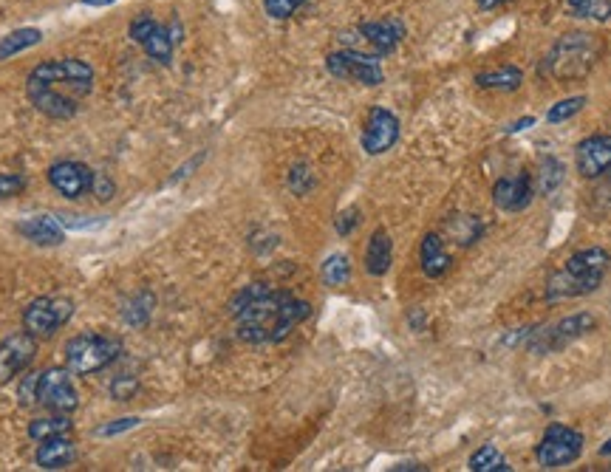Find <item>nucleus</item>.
I'll use <instances>...</instances> for the list:
<instances>
[{
	"label": "nucleus",
	"instance_id": "nucleus-1",
	"mask_svg": "<svg viewBox=\"0 0 611 472\" xmlns=\"http://www.w3.org/2000/svg\"><path fill=\"white\" fill-rule=\"evenodd\" d=\"M230 314L238 340L266 345L286 340L303 320H309L312 306L295 294L272 289L269 283H249L232 297Z\"/></svg>",
	"mask_w": 611,
	"mask_h": 472
},
{
	"label": "nucleus",
	"instance_id": "nucleus-2",
	"mask_svg": "<svg viewBox=\"0 0 611 472\" xmlns=\"http://www.w3.org/2000/svg\"><path fill=\"white\" fill-rule=\"evenodd\" d=\"M94 88V68L77 57L43 60L26 77L29 102L49 119H71Z\"/></svg>",
	"mask_w": 611,
	"mask_h": 472
},
{
	"label": "nucleus",
	"instance_id": "nucleus-3",
	"mask_svg": "<svg viewBox=\"0 0 611 472\" xmlns=\"http://www.w3.org/2000/svg\"><path fill=\"white\" fill-rule=\"evenodd\" d=\"M611 269L609 249L603 246H589L569 255L555 275L546 280V303H561V300H575L586 294L597 292Z\"/></svg>",
	"mask_w": 611,
	"mask_h": 472
},
{
	"label": "nucleus",
	"instance_id": "nucleus-4",
	"mask_svg": "<svg viewBox=\"0 0 611 472\" xmlns=\"http://www.w3.org/2000/svg\"><path fill=\"white\" fill-rule=\"evenodd\" d=\"M600 51H603V46H600V40H597L595 34H563L561 40H558L544 57L541 77H549V80L558 82L583 80V77L595 68Z\"/></svg>",
	"mask_w": 611,
	"mask_h": 472
},
{
	"label": "nucleus",
	"instance_id": "nucleus-5",
	"mask_svg": "<svg viewBox=\"0 0 611 472\" xmlns=\"http://www.w3.org/2000/svg\"><path fill=\"white\" fill-rule=\"evenodd\" d=\"M122 354V342L108 334H77L66 342V368L77 376H91L108 368Z\"/></svg>",
	"mask_w": 611,
	"mask_h": 472
},
{
	"label": "nucleus",
	"instance_id": "nucleus-6",
	"mask_svg": "<svg viewBox=\"0 0 611 472\" xmlns=\"http://www.w3.org/2000/svg\"><path fill=\"white\" fill-rule=\"evenodd\" d=\"M597 328V317L589 311H578V314H569L558 323H549V326H535L532 337L527 342L529 354H558L563 348H569L572 342L583 340L586 334H592Z\"/></svg>",
	"mask_w": 611,
	"mask_h": 472
},
{
	"label": "nucleus",
	"instance_id": "nucleus-7",
	"mask_svg": "<svg viewBox=\"0 0 611 472\" xmlns=\"http://www.w3.org/2000/svg\"><path fill=\"white\" fill-rule=\"evenodd\" d=\"M382 57L377 54H368V51H357V49H343V51H331L326 57V68H329L331 77L346 82H357V85H382L385 82V71L380 66Z\"/></svg>",
	"mask_w": 611,
	"mask_h": 472
},
{
	"label": "nucleus",
	"instance_id": "nucleus-8",
	"mask_svg": "<svg viewBox=\"0 0 611 472\" xmlns=\"http://www.w3.org/2000/svg\"><path fill=\"white\" fill-rule=\"evenodd\" d=\"M74 317V303L68 297H37L23 311V331L34 340H49Z\"/></svg>",
	"mask_w": 611,
	"mask_h": 472
},
{
	"label": "nucleus",
	"instance_id": "nucleus-9",
	"mask_svg": "<svg viewBox=\"0 0 611 472\" xmlns=\"http://www.w3.org/2000/svg\"><path fill=\"white\" fill-rule=\"evenodd\" d=\"M580 453H583V433L580 430L566 427V424H549L541 444L535 447V461L546 470H555V467H566V464L578 461Z\"/></svg>",
	"mask_w": 611,
	"mask_h": 472
},
{
	"label": "nucleus",
	"instance_id": "nucleus-10",
	"mask_svg": "<svg viewBox=\"0 0 611 472\" xmlns=\"http://www.w3.org/2000/svg\"><path fill=\"white\" fill-rule=\"evenodd\" d=\"M37 405L51 413H74L80 407V393L71 382L68 368H46L37 374Z\"/></svg>",
	"mask_w": 611,
	"mask_h": 472
},
{
	"label": "nucleus",
	"instance_id": "nucleus-11",
	"mask_svg": "<svg viewBox=\"0 0 611 472\" xmlns=\"http://www.w3.org/2000/svg\"><path fill=\"white\" fill-rule=\"evenodd\" d=\"M131 40L136 46H142V51L148 54L150 60L170 66L173 60V34L167 26H162L159 20H153L150 15H136L131 23Z\"/></svg>",
	"mask_w": 611,
	"mask_h": 472
},
{
	"label": "nucleus",
	"instance_id": "nucleus-12",
	"mask_svg": "<svg viewBox=\"0 0 611 472\" xmlns=\"http://www.w3.org/2000/svg\"><path fill=\"white\" fill-rule=\"evenodd\" d=\"M405 37V26L397 17H388V20H371V23H360L357 26V43H351L346 49H357L363 51L368 49V54H377V57H385L391 51L397 49Z\"/></svg>",
	"mask_w": 611,
	"mask_h": 472
},
{
	"label": "nucleus",
	"instance_id": "nucleus-13",
	"mask_svg": "<svg viewBox=\"0 0 611 472\" xmlns=\"http://www.w3.org/2000/svg\"><path fill=\"white\" fill-rule=\"evenodd\" d=\"M399 139V119L388 108H371L365 116L363 128V150L368 156H382L391 147L397 145Z\"/></svg>",
	"mask_w": 611,
	"mask_h": 472
},
{
	"label": "nucleus",
	"instance_id": "nucleus-14",
	"mask_svg": "<svg viewBox=\"0 0 611 472\" xmlns=\"http://www.w3.org/2000/svg\"><path fill=\"white\" fill-rule=\"evenodd\" d=\"M34 354H37V340L29 331L12 334L0 342V388L9 385L17 374H23L32 365Z\"/></svg>",
	"mask_w": 611,
	"mask_h": 472
},
{
	"label": "nucleus",
	"instance_id": "nucleus-15",
	"mask_svg": "<svg viewBox=\"0 0 611 472\" xmlns=\"http://www.w3.org/2000/svg\"><path fill=\"white\" fill-rule=\"evenodd\" d=\"M575 167L583 179H600L611 173V133H595L578 142Z\"/></svg>",
	"mask_w": 611,
	"mask_h": 472
},
{
	"label": "nucleus",
	"instance_id": "nucleus-16",
	"mask_svg": "<svg viewBox=\"0 0 611 472\" xmlns=\"http://www.w3.org/2000/svg\"><path fill=\"white\" fill-rule=\"evenodd\" d=\"M49 184L68 201H77L85 193H91L94 170L80 162H57L49 167Z\"/></svg>",
	"mask_w": 611,
	"mask_h": 472
},
{
	"label": "nucleus",
	"instance_id": "nucleus-17",
	"mask_svg": "<svg viewBox=\"0 0 611 472\" xmlns=\"http://www.w3.org/2000/svg\"><path fill=\"white\" fill-rule=\"evenodd\" d=\"M535 198V184L529 173H518V176H507V179H498L493 184V204L498 210L504 212H521L527 210Z\"/></svg>",
	"mask_w": 611,
	"mask_h": 472
},
{
	"label": "nucleus",
	"instance_id": "nucleus-18",
	"mask_svg": "<svg viewBox=\"0 0 611 472\" xmlns=\"http://www.w3.org/2000/svg\"><path fill=\"white\" fill-rule=\"evenodd\" d=\"M17 232L37 246H60L66 241V227L57 215H29L17 224Z\"/></svg>",
	"mask_w": 611,
	"mask_h": 472
},
{
	"label": "nucleus",
	"instance_id": "nucleus-19",
	"mask_svg": "<svg viewBox=\"0 0 611 472\" xmlns=\"http://www.w3.org/2000/svg\"><path fill=\"white\" fill-rule=\"evenodd\" d=\"M391 263H394V241L385 229H374L365 246V272L371 277L388 275Z\"/></svg>",
	"mask_w": 611,
	"mask_h": 472
},
{
	"label": "nucleus",
	"instance_id": "nucleus-20",
	"mask_svg": "<svg viewBox=\"0 0 611 472\" xmlns=\"http://www.w3.org/2000/svg\"><path fill=\"white\" fill-rule=\"evenodd\" d=\"M419 263H422V272L428 277H433V280L450 272L453 258H450V252L445 249V244H442L439 235L428 232V235L422 238V246H419Z\"/></svg>",
	"mask_w": 611,
	"mask_h": 472
},
{
	"label": "nucleus",
	"instance_id": "nucleus-21",
	"mask_svg": "<svg viewBox=\"0 0 611 472\" xmlns=\"http://www.w3.org/2000/svg\"><path fill=\"white\" fill-rule=\"evenodd\" d=\"M74 456H77L74 441L68 439V436H54V439L40 441L34 458H37V464L43 470H63V467H68L74 461Z\"/></svg>",
	"mask_w": 611,
	"mask_h": 472
},
{
	"label": "nucleus",
	"instance_id": "nucleus-22",
	"mask_svg": "<svg viewBox=\"0 0 611 472\" xmlns=\"http://www.w3.org/2000/svg\"><path fill=\"white\" fill-rule=\"evenodd\" d=\"M476 85L479 88H487V91H504V94H512L524 85V71L515 66H501L493 68V71H481L476 74Z\"/></svg>",
	"mask_w": 611,
	"mask_h": 472
},
{
	"label": "nucleus",
	"instance_id": "nucleus-23",
	"mask_svg": "<svg viewBox=\"0 0 611 472\" xmlns=\"http://www.w3.org/2000/svg\"><path fill=\"white\" fill-rule=\"evenodd\" d=\"M71 419L66 413H54V416H43V419H34L29 422V439L34 441H46L54 439V436H68L71 433Z\"/></svg>",
	"mask_w": 611,
	"mask_h": 472
},
{
	"label": "nucleus",
	"instance_id": "nucleus-24",
	"mask_svg": "<svg viewBox=\"0 0 611 472\" xmlns=\"http://www.w3.org/2000/svg\"><path fill=\"white\" fill-rule=\"evenodd\" d=\"M563 179H566V167H563L561 159L546 156L544 162H541V170H538L535 193H538V196H552L563 184Z\"/></svg>",
	"mask_w": 611,
	"mask_h": 472
},
{
	"label": "nucleus",
	"instance_id": "nucleus-25",
	"mask_svg": "<svg viewBox=\"0 0 611 472\" xmlns=\"http://www.w3.org/2000/svg\"><path fill=\"white\" fill-rule=\"evenodd\" d=\"M40 40H43L40 29H17V32L6 34V37H0V60H9V57H15L20 51L32 49Z\"/></svg>",
	"mask_w": 611,
	"mask_h": 472
},
{
	"label": "nucleus",
	"instance_id": "nucleus-26",
	"mask_svg": "<svg viewBox=\"0 0 611 472\" xmlns=\"http://www.w3.org/2000/svg\"><path fill=\"white\" fill-rule=\"evenodd\" d=\"M320 277H323V283L331 286V289L346 286L348 280H351V261H348V255H343V252H334V255H329V258L323 261Z\"/></svg>",
	"mask_w": 611,
	"mask_h": 472
},
{
	"label": "nucleus",
	"instance_id": "nucleus-27",
	"mask_svg": "<svg viewBox=\"0 0 611 472\" xmlns=\"http://www.w3.org/2000/svg\"><path fill=\"white\" fill-rule=\"evenodd\" d=\"M470 470L473 472H510L512 467L501 458L496 450V444H484L481 450H476L470 456Z\"/></svg>",
	"mask_w": 611,
	"mask_h": 472
},
{
	"label": "nucleus",
	"instance_id": "nucleus-28",
	"mask_svg": "<svg viewBox=\"0 0 611 472\" xmlns=\"http://www.w3.org/2000/svg\"><path fill=\"white\" fill-rule=\"evenodd\" d=\"M150 314H153V297L148 292H139L136 297H131V303L122 311V320L133 328L148 326Z\"/></svg>",
	"mask_w": 611,
	"mask_h": 472
},
{
	"label": "nucleus",
	"instance_id": "nucleus-29",
	"mask_svg": "<svg viewBox=\"0 0 611 472\" xmlns=\"http://www.w3.org/2000/svg\"><path fill=\"white\" fill-rule=\"evenodd\" d=\"M572 15L589 17V20H609L611 0H566Z\"/></svg>",
	"mask_w": 611,
	"mask_h": 472
},
{
	"label": "nucleus",
	"instance_id": "nucleus-30",
	"mask_svg": "<svg viewBox=\"0 0 611 472\" xmlns=\"http://www.w3.org/2000/svg\"><path fill=\"white\" fill-rule=\"evenodd\" d=\"M583 105H586V97H583V94H580V97L561 99V102H555V105L546 111V122H549V125H561L566 119H572L575 114H580Z\"/></svg>",
	"mask_w": 611,
	"mask_h": 472
},
{
	"label": "nucleus",
	"instance_id": "nucleus-31",
	"mask_svg": "<svg viewBox=\"0 0 611 472\" xmlns=\"http://www.w3.org/2000/svg\"><path fill=\"white\" fill-rule=\"evenodd\" d=\"M453 232H456V238H459V244L462 246L476 244L481 238V221L479 218H473V215H459V218L453 221Z\"/></svg>",
	"mask_w": 611,
	"mask_h": 472
},
{
	"label": "nucleus",
	"instance_id": "nucleus-32",
	"mask_svg": "<svg viewBox=\"0 0 611 472\" xmlns=\"http://www.w3.org/2000/svg\"><path fill=\"white\" fill-rule=\"evenodd\" d=\"M312 187H314L312 167H309V164H295L292 173H289V190H292L295 196H306Z\"/></svg>",
	"mask_w": 611,
	"mask_h": 472
},
{
	"label": "nucleus",
	"instance_id": "nucleus-33",
	"mask_svg": "<svg viewBox=\"0 0 611 472\" xmlns=\"http://www.w3.org/2000/svg\"><path fill=\"white\" fill-rule=\"evenodd\" d=\"M136 393H139V379L136 376L122 374L111 379V396L116 402H131Z\"/></svg>",
	"mask_w": 611,
	"mask_h": 472
},
{
	"label": "nucleus",
	"instance_id": "nucleus-34",
	"mask_svg": "<svg viewBox=\"0 0 611 472\" xmlns=\"http://www.w3.org/2000/svg\"><path fill=\"white\" fill-rule=\"evenodd\" d=\"M303 3H306V0H264V12L272 17V20H286V17L295 15Z\"/></svg>",
	"mask_w": 611,
	"mask_h": 472
},
{
	"label": "nucleus",
	"instance_id": "nucleus-35",
	"mask_svg": "<svg viewBox=\"0 0 611 472\" xmlns=\"http://www.w3.org/2000/svg\"><path fill=\"white\" fill-rule=\"evenodd\" d=\"M60 224L74 232H83V229H100L108 224V218H85V215H57Z\"/></svg>",
	"mask_w": 611,
	"mask_h": 472
},
{
	"label": "nucleus",
	"instance_id": "nucleus-36",
	"mask_svg": "<svg viewBox=\"0 0 611 472\" xmlns=\"http://www.w3.org/2000/svg\"><path fill=\"white\" fill-rule=\"evenodd\" d=\"M360 227V210L357 207H348V210H343L340 215H337V221H334V229H337V235H343V238H348L354 229Z\"/></svg>",
	"mask_w": 611,
	"mask_h": 472
},
{
	"label": "nucleus",
	"instance_id": "nucleus-37",
	"mask_svg": "<svg viewBox=\"0 0 611 472\" xmlns=\"http://www.w3.org/2000/svg\"><path fill=\"white\" fill-rule=\"evenodd\" d=\"M142 424V419L139 416H125V419H116V422H108L102 424L100 430H97V436H119V433H128V430H133V427H139Z\"/></svg>",
	"mask_w": 611,
	"mask_h": 472
},
{
	"label": "nucleus",
	"instance_id": "nucleus-38",
	"mask_svg": "<svg viewBox=\"0 0 611 472\" xmlns=\"http://www.w3.org/2000/svg\"><path fill=\"white\" fill-rule=\"evenodd\" d=\"M26 190V179L17 173H0V198H15Z\"/></svg>",
	"mask_w": 611,
	"mask_h": 472
},
{
	"label": "nucleus",
	"instance_id": "nucleus-39",
	"mask_svg": "<svg viewBox=\"0 0 611 472\" xmlns=\"http://www.w3.org/2000/svg\"><path fill=\"white\" fill-rule=\"evenodd\" d=\"M532 331H535V326L512 328V331H507V334H504V337L498 340V345H501V348H521V345H527V342H529Z\"/></svg>",
	"mask_w": 611,
	"mask_h": 472
},
{
	"label": "nucleus",
	"instance_id": "nucleus-40",
	"mask_svg": "<svg viewBox=\"0 0 611 472\" xmlns=\"http://www.w3.org/2000/svg\"><path fill=\"white\" fill-rule=\"evenodd\" d=\"M91 193L100 198V201H111L116 193V184L105 173H94V184H91Z\"/></svg>",
	"mask_w": 611,
	"mask_h": 472
},
{
	"label": "nucleus",
	"instance_id": "nucleus-41",
	"mask_svg": "<svg viewBox=\"0 0 611 472\" xmlns=\"http://www.w3.org/2000/svg\"><path fill=\"white\" fill-rule=\"evenodd\" d=\"M20 402L23 405H37V374H29L20 382Z\"/></svg>",
	"mask_w": 611,
	"mask_h": 472
},
{
	"label": "nucleus",
	"instance_id": "nucleus-42",
	"mask_svg": "<svg viewBox=\"0 0 611 472\" xmlns=\"http://www.w3.org/2000/svg\"><path fill=\"white\" fill-rule=\"evenodd\" d=\"M535 125V116H527V119H518L515 125L510 128V133H518V131H527V128H532Z\"/></svg>",
	"mask_w": 611,
	"mask_h": 472
},
{
	"label": "nucleus",
	"instance_id": "nucleus-43",
	"mask_svg": "<svg viewBox=\"0 0 611 472\" xmlns=\"http://www.w3.org/2000/svg\"><path fill=\"white\" fill-rule=\"evenodd\" d=\"M116 0H83V6H94V9H102V6H111Z\"/></svg>",
	"mask_w": 611,
	"mask_h": 472
},
{
	"label": "nucleus",
	"instance_id": "nucleus-44",
	"mask_svg": "<svg viewBox=\"0 0 611 472\" xmlns=\"http://www.w3.org/2000/svg\"><path fill=\"white\" fill-rule=\"evenodd\" d=\"M481 9H496V6H501V3H507V0H476Z\"/></svg>",
	"mask_w": 611,
	"mask_h": 472
},
{
	"label": "nucleus",
	"instance_id": "nucleus-45",
	"mask_svg": "<svg viewBox=\"0 0 611 472\" xmlns=\"http://www.w3.org/2000/svg\"><path fill=\"white\" fill-rule=\"evenodd\" d=\"M408 320H411V323H413V326H416V328H422V323H425V314H422V311L416 309V311H413V317H408Z\"/></svg>",
	"mask_w": 611,
	"mask_h": 472
},
{
	"label": "nucleus",
	"instance_id": "nucleus-46",
	"mask_svg": "<svg viewBox=\"0 0 611 472\" xmlns=\"http://www.w3.org/2000/svg\"><path fill=\"white\" fill-rule=\"evenodd\" d=\"M606 196H611V179L606 181V184H603L600 190H597V198H606Z\"/></svg>",
	"mask_w": 611,
	"mask_h": 472
},
{
	"label": "nucleus",
	"instance_id": "nucleus-47",
	"mask_svg": "<svg viewBox=\"0 0 611 472\" xmlns=\"http://www.w3.org/2000/svg\"><path fill=\"white\" fill-rule=\"evenodd\" d=\"M600 456H611V439L600 447Z\"/></svg>",
	"mask_w": 611,
	"mask_h": 472
}]
</instances>
